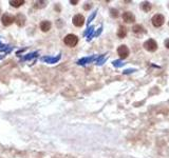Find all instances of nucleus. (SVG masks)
<instances>
[{
	"label": "nucleus",
	"instance_id": "obj_5",
	"mask_svg": "<svg viewBox=\"0 0 169 158\" xmlns=\"http://www.w3.org/2000/svg\"><path fill=\"white\" fill-rule=\"evenodd\" d=\"M72 21H73V24L75 27H83L84 23V17L83 15H80V14H77V15H75L73 17V19H72Z\"/></svg>",
	"mask_w": 169,
	"mask_h": 158
},
{
	"label": "nucleus",
	"instance_id": "obj_15",
	"mask_svg": "<svg viewBox=\"0 0 169 158\" xmlns=\"http://www.w3.org/2000/svg\"><path fill=\"white\" fill-rule=\"evenodd\" d=\"M124 64L125 63L122 61V60H114V61H113V65H114L115 68H121L123 67Z\"/></svg>",
	"mask_w": 169,
	"mask_h": 158
},
{
	"label": "nucleus",
	"instance_id": "obj_16",
	"mask_svg": "<svg viewBox=\"0 0 169 158\" xmlns=\"http://www.w3.org/2000/svg\"><path fill=\"white\" fill-rule=\"evenodd\" d=\"M133 72H136V69H128V70H125L123 73L124 74H131V73H133Z\"/></svg>",
	"mask_w": 169,
	"mask_h": 158
},
{
	"label": "nucleus",
	"instance_id": "obj_4",
	"mask_svg": "<svg viewBox=\"0 0 169 158\" xmlns=\"http://www.w3.org/2000/svg\"><path fill=\"white\" fill-rule=\"evenodd\" d=\"M14 21H15V17L10 15V14H3L1 17V22L4 27H8V25H11Z\"/></svg>",
	"mask_w": 169,
	"mask_h": 158
},
{
	"label": "nucleus",
	"instance_id": "obj_20",
	"mask_svg": "<svg viewBox=\"0 0 169 158\" xmlns=\"http://www.w3.org/2000/svg\"><path fill=\"white\" fill-rule=\"evenodd\" d=\"M95 15H96V12H94V13H93L92 15H91V17H90V18H89V22L91 21V20H92L93 18H94V17H95Z\"/></svg>",
	"mask_w": 169,
	"mask_h": 158
},
{
	"label": "nucleus",
	"instance_id": "obj_9",
	"mask_svg": "<svg viewBox=\"0 0 169 158\" xmlns=\"http://www.w3.org/2000/svg\"><path fill=\"white\" fill-rule=\"evenodd\" d=\"M51 22L50 21H42L41 23H40V30L42 32H48L49 30L51 28Z\"/></svg>",
	"mask_w": 169,
	"mask_h": 158
},
{
	"label": "nucleus",
	"instance_id": "obj_6",
	"mask_svg": "<svg viewBox=\"0 0 169 158\" xmlns=\"http://www.w3.org/2000/svg\"><path fill=\"white\" fill-rule=\"evenodd\" d=\"M117 53L122 59H125L129 55V48H128L126 45H121V47H118L117 48Z\"/></svg>",
	"mask_w": 169,
	"mask_h": 158
},
{
	"label": "nucleus",
	"instance_id": "obj_21",
	"mask_svg": "<svg viewBox=\"0 0 169 158\" xmlns=\"http://www.w3.org/2000/svg\"><path fill=\"white\" fill-rule=\"evenodd\" d=\"M77 2H78L77 0H74V1H73V0H72V1H71V3H72V4H76Z\"/></svg>",
	"mask_w": 169,
	"mask_h": 158
},
{
	"label": "nucleus",
	"instance_id": "obj_2",
	"mask_svg": "<svg viewBox=\"0 0 169 158\" xmlns=\"http://www.w3.org/2000/svg\"><path fill=\"white\" fill-rule=\"evenodd\" d=\"M151 21H152V24L154 25L155 28H159V27H162L163 24H164V16L161 15V14H156V15H154L152 17V19H151Z\"/></svg>",
	"mask_w": 169,
	"mask_h": 158
},
{
	"label": "nucleus",
	"instance_id": "obj_10",
	"mask_svg": "<svg viewBox=\"0 0 169 158\" xmlns=\"http://www.w3.org/2000/svg\"><path fill=\"white\" fill-rule=\"evenodd\" d=\"M127 35V30L126 28L123 27V25H121V27L118 28V31H117V36L119 38H125Z\"/></svg>",
	"mask_w": 169,
	"mask_h": 158
},
{
	"label": "nucleus",
	"instance_id": "obj_18",
	"mask_svg": "<svg viewBox=\"0 0 169 158\" xmlns=\"http://www.w3.org/2000/svg\"><path fill=\"white\" fill-rule=\"evenodd\" d=\"M164 43H165V47L167 48H169V38L165 40V42H164Z\"/></svg>",
	"mask_w": 169,
	"mask_h": 158
},
{
	"label": "nucleus",
	"instance_id": "obj_12",
	"mask_svg": "<svg viewBox=\"0 0 169 158\" xmlns=\"http://www.w3.org/2000/svg\"><path fill=\"white\" fill-rule=\"evenodd\" d=\"M141 8L144 12H149V11L151 10V3L148 1H144L141 3Z\"/></svg>",
	"mask_w": 169,
	"mask_h": 158
},
{
	"label": "nucleus",
	"instance_id": "obj_22",
	"mask_svg": "<svg viewBox=\"0 0 169 158\" xmlns=\"http://www.w3.org/2000/svg\"><path fill=\"white\" fill-rule=\"evenodd\" d=\"M168 7H169V4H168Z\"/></svg>",
	"mask_w": 169,
	"mask_h": 158
},
{
	"label": "nucleus",
	"instance_id": "obj_17",
	"mask_svg": "<svg viewBox=\"0 0 169 158\" xmlns=\"http://www.w3.org/2000/svg\"><path fill=\"white\" fill-rule=\"evenodd\" d=\"M91 7H92L91 3H86V5L84 7V10H89V8H91Z\"/></svg>",
	"mask_w": 169,
	"mask_h": 158
},
{
	"label": "nucleus",
	"instance_id": "obj_7",
	"mask_svg": "<svg viewBox=\"0 0 169 158\" xmlns=\"http://www.w3.org/2000/svg\"><path fill=\"white\" fill-rule=\"evenodd\" d=\"M123 20L126 23H131V22H134V20H135V17L134 15H133L132 13H130V12H125L123 14Z\"/></svg>",
	"mask_w": 169,
	"mask_h": 158
},
{
	"label": "nucleus",
	"instance_id": "obj_8",
	"mask_svg": "<svg viewBox=\"0 0 169 158\" xmlns=\"http://www.w3.org/2000/svg\"><path fill=\"white\" fill-rule=\"evenodd\" d=\"M132 32L135 34H145L146 33V30H145V28L143 27L141 24H136L134 27L132 28Z\"/></svg>",
	"mask_w": 169,
	"mask_h": 158
},
{
	"label": "nucleus",
	"instance_id": "obj_13",
	"mask_svg": "<svg viewBox=\"0 0 169 158\" xmlns=\"http://www.w3.org/2000/svg\"><path fill=\"white\" fill-rule=\"evenodd\" d=\"M25 3V0H11L10 4L14 8H19Z\"/></svg>",
	"mask_w": 169,
	"mask_h": 158
},
{
	"label": "nucleus",
	"instance_id": "obj_1",
	"mask_svg": "<svg viewBox=\"0 0 169 158\" xmlns=\"http://www.w3.org/2000/svg\"><path fill=\"white\" fill-rule=\"evenodd\" d=\"M63 42L68 45V47H71L73 48L75 47L77 43H78V38L77 36L73 35V34H69V35H67L65 37V39H63Z\"/></svg>",
	"mask_w": 169,
	"mask_h": 158
},
{
	"label": "nucleus",
	"instance_id": "obj_3",
	"mask_svg": "<svg viewBox=\"0 0 169 158\" xmlns=\"http://www.w3.org/2000/svg\"><path fill=\"white\" fill-rule=\"evenodd\" d=\"M144 48L145 50H147L148 52H155L156 48H158V43L155 42V40L149 39L144 43Z\"/></svg>",
	"mask_w": 169,
	"mask_h": 158
},
{
	"label": "nucleus",
	"instance_id": "obj_11",
	"mask_svg": "<svg viewBox=\"0 0 169 158\" xmlns=\"http://www.w3.org/2000/svg\"><path fill=\"white\" fill-rule=\"evenodd\" d=\"M16 21H17V24H18L19 27H22L25 22V17L23 16L22 14H18L16 17Z\"/></svg>",
	"mask_w": 169,
	"mask_h": 158
},
{
	"label": "nucleus",
	"instance_id": "obj_19",
	"mask_svg": "<svg viewBox=\"0 0 169 158\" xmlns=\"http://www.w3.org/2000/svg\"><path fill=\"white\" fill-rule=\"evenodd\" d=\"M103 57H104V56H103ZM103 57H101V59L100 60V61H97V64H103V63L105 62V60H106V59L103 58Z\"/></svg>",
	"mask_w": 169,
	"mask_h": 158
},
{
	"label": "nucleus",
	"instance_id": "obj_14",
	"mask_svg": "<svg viewBox=\"0 0 169 158\" xmlns=\"http://www.w3.org/2000/svg\"><path fill=\"white\" fill-rule=\"evenodd\" d=\"M110 15H111L112 18H117V17H118V11L115 10V8H111V10H110Z\"/></svg>",
	"mask_w": 169,
	"mask_h": 158
}]
</instances>
